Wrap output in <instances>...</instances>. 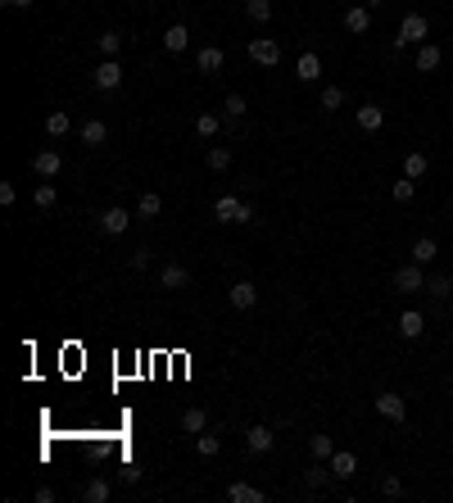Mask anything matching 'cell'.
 <instances>
[{
    "label": "cell",
    "mask_w": 453,
    "mask_h": 503,
    "mask_svg": "<svg viewBox=\"0 0 453 503\" xmlns=\"http://www.w3.org/2000/svg\"><path fill=\"white\" fill-rule=\"evenodd\" d=\"M195 64H200V73H218V68L226 64V55H222V45H204L200 55H195Z\"/></svg>",
    "instance_id": "ac0fdd59"
},
{
    "label": "cell",
    "mask_w": 453,
    "mask_h": 503,
    "mask_svg": "<svg viewBox=\"0 0 453 503\" xmlns=\"http://www.w3.org/2000/svg\"><path fill=\"white\" fill-rule=\"evenodd\" d=\"M159 213H163V195L159 191H145L136 204V218H159Z\"/></svg>",
    "instance_id": "603a6c76"
},
{
    "label": "cell",
    "mask_w": 453,
    "mask_h": 503,
    "mask_svg": "<svg viewBox=\"0 0 453 503\" xmlns=\"http://www.w3.org/2000/svg\"><path fill=\"white\" fill-rule=\"evenodd\" d=\"M226 299H231V308H240V313H245V308L259 304V286H254V281H236L231 290H226Z\"/></svg>",
    "instance_id": "52a82bcc"
},
{
    "label": "cell",
    "mask_w": 453,
    "mask_h": 503,
    "mask_svg": "<svg viewBox=\"0 0 453 503\" xmlns=\"http://www.w3.org/2000/svg\"><path fill=\"white\" fill-rule=\"evenodd\" d=\"M390 195H394V204H408V200L417 195V186H412V177H403V182H394V186H390Z\"/></svg>",
    "instance_id": "8d00e7d4"
},
{
    "label": "cell",
    "mask_w": 453,
    "mask_h": 503,
    "mask_svg": "<svg viewBox=\"0 0 453 503\" xmlns=\"http://www.w3.org/2000/svg\"><path fill=\"white\" fill-rule=\"evenodd\" d=\"M331 471H335V481H349V476L358 471V458L349 453V449H335L331 453Z\"/></svg>",
    "instance_id": "4fadbf2b"
},
{
    "label": "cell",
    "mask_w": 453,
    "mask_h": 503,
    "mask_svg": "<svg viewBox=\"0 0 453 503\" xmlns=\"http://www.w3.org/2000/svg\"><path fill=\"white\" fill-rule=\"evenodd\" d=\"M367 5H386V0H367Z\"/></svg>",
    "instance_id": "f6af8a7d"
},
{
    "label": "cell",
    "mask_w": 453,
    "mask_h": 503,
    "mask_svg": "<svg viewBox=\"0 0 453 503\" xmlns=\"http://www.w3.org/2000/svg\"><path fill=\"white\" fill-rule=\"evenodd\" d=\"M226 499L231 503H263L268 494H263L259 485H249V481H236V485H226Z\"/></svg>",
    "instance_id": "8fae6325"
},
{
    "label": "cell",
    "mask_w": 453,
    "mask_h": 503,
    "mask_svg": "<svg viewBox=\"0 0 453 503\" xmlns=\"http://www.w3.org/2000/svg\"><path fill=\"white\" fill-rule=\"evenodd\" d=\"M377 413L386 417V422H403V417H408V404H403V394L386 390V394H377Z\"/></svg>",
    "instance_id": "8992f818"
},
{
    "label": "cell",
    "mask_w": 453,
    "mask_h": 503,
    "mask_svg": "<svg viewBox=\"0 0 453 503\" xmlns=\"http://www.w3.org/2000/svg\"><path fill=\"white\" fill-rule=\"evenodd\" d=\"M54 200H59V191H54V186H36L32 204H36V208H54Z\"/></svg>",
    "instance_id": "f35d334b"
},
{
    "label": "cell",
    "mask_w": 453,
    "mask_h": 503,
    "mask_svg": "<svg viewBox=\"0 0 453 503\" xmlns=\"http://www.w3.org/2000/svg\"><path fill=\"white\" fill-rule=\"evenodd\" d=\"M440 59H444L440 45L421 41V45H417V59H412V64H417V73H431V68H440Z\"/></svg>",
    "instance_id": "5bb4252c"
},
{
    "label": "cell",
    "mask_w": 453,
    "mask_h": 503,
    "mask_svg": "<svg viewBox=\"0 0 453 503\" xmlns=\"http://www.w3.org/2000/svg\"><path fill=\"white\" fill-rule=\"evenodd\" d=\"M295 77H299V82H317V77H322V59H317L313 50H304L299 64H295Z\"/></svg>",
    "instance_id": "9a60e30c"
},
{
    "label": "cell",
    "mask_w": 453,
    "mask_h": 503,
    "mask_svg": "<svg viewBox=\"0 0 453 503\" xmlns=\"http://www.w3.org/2000/svg\"><path fill=\"white\" fill-rule=\"evenodd\" d=\"M131 268H136V272H140V268H150V250H136V254H131Z\"/></svg>",
    "instance_id": "b9f144b4"
},
{
    "label": "cell",
    "mask_w": 453,
    "mask_h": 503,
    "mask_svg": "<svg viewBox=\"0 0 453 503\" xmlns=\"http://www.w3.org/2000/svg\"><path fill=\"white\" fill-rule=\"evenodd\" d=\"M322 109H326V114L345 109V91H340V87H326V91H322Z\"/></svg>",
    "instance_id": "d590c367"
},
{
    "label": "cell",
    "mask_w": 453,
    "mask_h": 503,
    "mask_svg": "<svg viewBox=\"0 0 453 503\" xmlns=\"http://www.w3.org/2000/svg\"><path fill=\"white\" fill-rule=\"evenodd\" d=\"M5 5H10V10H28V5H32V0H5Z\"/></svg>",
    "instance_id": "ee69618b"
},
{
    "label": "cell",
    "mask_w": 453,
    "mask_h": 503,
    "mask_svg": "<svg viewBox=\"0 0 453 503\" xmlns=\"http://www.w3.org/2000/svg\"><path fill=\"white\" fill-rule=\"evenodd\" d=\"M68 127H73V118H68L64 109H54L50 118H45V131H50V136H68Z\"/></svg>",
    "instance_id": "f546056e"
},
{
    "label": "cell",
    "mask_w": 453,
    "mask_h": 503,
    "mask_svg": "<svg viewBox=\"0 0 453 503\" xmlns=\"http://www.w3.org/2000/svg\"><path fill=\"white\" fill-rule=\"evenodd\" d=\"M100 91H118L123 87V64L118 59H100V68H96V77H91Z\"/></svg>",
    "instance_id": "5b68a950"
},
{
    "label": "cell",
    "mask_w": 453,
    "mask_h": 503,
    "mask_svg": "<svg viewBox=\"0 0 453 503\" xmlns=\"http://www.w3.org/2000/svg\"><path fill=\"white\" fill-rule=\"evenodd\" d=\"M145 5H159V0H145Z\"/></svg>",
    "instance_id": "bcb514c9"
},
{
    "label": "cell",
    "mask_w": 453,
    "mask_h": 503,
    "mask_svg": "<svg viewBox=\"0 0 453 503\" xmlns=\"http://www.w3.org/2000/svg\"><path fill=\"white\" fill-rule=\"evenodd\" d=\"M222 114H226V118H245V96H226L222 100Z\"/></svg>",
    "instance_id": "74e56055"
},
{
    "label": "cell",
    "mask_w": 453,
    "mask_h": 503,
    "mask_svg": "<svg viewBox=\"0 0 453 503\" xmlns=\"http://www.w3.org/2000/svg\"><path fill=\"white\" fill-rule=\"evenodd\" d=\"M249 59L263 64V68H272L281 59V41H272V36H254V41H249Z\"/></svg>",
    "instance_id": "277c9868"
},
{
    "label": "cell",
    "mask_w": 453,
    "mask_h": 503,
    "mask_svg": "<svg viewBox=\"0 0 453 503\" xmlns=\"http://www.w3.org/2000/svg\"><path fill=\"white\" fill-rule=\"evenodd\" d=\"M354 118H358V127H363V131H377L381 122H386V114H381V105H358Z\"/></svg>",
    "instance_id": "ffe728a7"
},
{
    "label": "cell",
    "mask_w": 453,
    "mask_h": 503,
    "mask_svg": "<svg viewBox=\"0 0 453 503\" xmlns=\"http://www.w3.org/2000/svg\"><path fill=\"white\" fill-rule=\"evenodd\" d=\"M308 453H313V458H322V462H331L335 440H331V436H313V440H308Z\"/></svg>",
    "instance_id": "83f0119b"
},
{
    "label": "cell",
    "mask_w": 453,
    "mask_h": 503,
    "mask_svg": "<svg viewBox=\"0 0 453 503\" xmlns=\"http://www.w3.org/2000/svg\"><path fill=\"white\" fill-rule=\"evenodd\" d=\"M403 177H412V182L426 177V154H421V150H412L408 159H403Z\"/></svg>",
    "instance_id": "f1b7e54d"
},
{
    "label": "cell",
    "mask_w": 453,
    "mask_h": 503,
    "mask_svg": "<svg viewBox=\"0 0 453 503\" xmlns=\"http://www.w3.org/2000/svg\"><path fill=\"white\" fill-rule=\"evenodd\" d=\"M163 45H168V50H173V55H182L186 45H191V32H186L182 23H173V28H168V32H163Z\"/></svg>",
    "instance_id": "cb8c5ba5"
},
{
    "label": "cell",
    "mask_w": 453,
    "mask_h": 503,
    "mask_svg": "<svg viewBox=\"0 0 453 503\" xmlns=\"http://www.w3.org/2000/svg\"><path fill=\"white\" fill-rule=\"evenodd\" d=\"M345 28L354 36H363L367 28H372V5H349V10H345Z\"/></svg>",
    "instance_id": "9c48e42d"
},
{
    "label": "cell",
    "mask_w": 453,
    "mask_h": 503,
    "mask_svg": "<svg viewBox=\"0 0 453 503\" xmlns=\"http://www.w3.org/2000/svg\"><path fill=\"white\" fill-rule=\"evenodd\" d=\"M245 445H249V453H268V449L277 445V436H272V427H249Z\"/></svg>",
    "instance_id": "7c38bea8"
},
{
    "label": "cell",
    "mask_w": 453,
    "mask_h": 503,
    "mask_svg": "<svg viewBox=\"0 0 453 503\" xmlns=\"http://www.w3.org/2000/svg\"><path fill=\"white\" fill-rule=\"evenodd\" d=\"M159 286L163 290H186V286H191V272H186L182 263H168V268L159 272Z\"/></svg>",
    "instance_id": "30bf717a"
},
{
    "label": "cell",
    "mask_w": 453,
    "mask_h": 503,
    "mask_svg": "<svg viewBox=\"0 0 453 503\" xmlns=\"http://www.w3.org/2000/svg\"><path fill=\"white\" fill-rule=\"evenodd\" d=\"M218 449H222V440H218V436H209V431H200V436H195V453H204V458H213Z\"/></svg>",
    "instance_id": "1f68e13d"
},
{
    "label": "cell",
    "mask_w": 453,
    "mask_h": 503,
    "mask_svg": "<svg viewBox=\"0 0 453 503\" xmlns=\"http://www.w3.org/2000/svg\"><path fill=\"white\" fill-rule=\"evenodd\" d=\"M109 494H114V490H109L105 476H100V481H87V485H82V499H87V503H105Z\"/></svg>",
    "instance_id": "484cf974"
},
{
    "label": "cell",
    "mask_w": 453,
    "mask_h": 503,
    "mask_svg": "<svg viewBox=\"0 0 453 503\" xmlns=\"http://www.w3.org/2000/svg\"><path fill=\"white\" fill-rule=\"evenodd\" d=\"M54 499H59V494H54L50 485H41V490H36V503H54Z\"/></svg>",
    "instance_id": "7bdbcfd3"
},
{
    "label": "cell",
    "mask_w": 453,
    "mask_h": 503,
    "mask_svg": "<svg viewBox=\"0 0 453 503\" xmlns=\"http://www.w3.org/2000/svg\"><path fill=\"white\" fill-rule=\"evenodd\" d=\"M426 14H403V23H399V36H394V50H403V45H421L426 41Z\"/></svg>",
    "instance_id": "6da1fadb"
},
{
    "label": "cell",
    "mask_w": 453,
    "mask_h": 503,
    "mask_svg": "<svg viewBox=\"0 0 453 503\" xmlns=\"http://www.w3.org/2000/svg\"><path fill=\"white\" fill-rule=\"evenodd\" d=\"M245 14L254 23H268L272 19V0H245Z\"/></svg>",
    "instance_id": "d6a6232c"
},
{
    "label": "cell",
    "mask_w": 453,
    "mask_h": 503,
    "mask_svg": "<svg viewBox=\"0 0 453 503\" xmlns=\"http://www.w3.org/2000/svg\"><path fill=\"white\" fill-rule=\"evenodd\" d=\"M209 168H213V173H226V168H231V154H226V145H209Z\"/></svg>",
    "instance_id": "4dcf8cb0"
},
{
    "label": "cell",
    "mask_w": 453,
    "mask_h": 503,
    "mask_svg": "<svg viewBox=\"0 0 453 503\" xmlns=\"http://www.w3.org/2000/svg\"><path fill=\"white\" fill-rule=\"evenodd\" d=\"M32 168H36V177H59L64 159H59V150H41V154L32 159Z\"/></svg>",
    "instance_id": "2e32d148"
},
{
    "label": "cell",
    "mask_w": 453,
    "mask_h": 503,
    "mask_svg": "<svg viewBox=\"0 0 453 503\" xmlns=\"http://www.w3.org/2000/svg\"><path fill=\"white\" fill-rule=\"evenodd\" d=\"M426 290H431L435 299H444V295H453V281L444 272H435V277H426Z\"/></svg>",
    "instance_id": "e575fe53"
},
{
    "label": "cell",
    "mask_w": 453,
    "mask_h": 503,
    "mask_svg": "<svg viewBox=\"0 0 453 503\" xmlns=\"http://www.w3.org/2000/svg\"><path fill=\"white\" fill-rule=\"evenodd\" d=\"M421 331H426V317H421L417 308H408V313H399V336H403V340H417Z\"/></svg>",
    "instance_id": "e0dca14e"
},
{
    "label": "cell",
    "mask_w": 453,
    "mask_h": 503,
    "mask_svg": "<svg viewBox=\"0 0 453 503\" xmlns=\"http://www.w3.org/2000/svg\"><path fill=\"white\" fill-rule=\"evenodd\" d=\"M118 50H123V32H100V55L114 59Z\"/></svg>",
    "instance_id": "836d02e7"
},
{
    "label": "cell",
    "mask_w": 453,
    "mask_h": 503,
    "mask_svg": "<svg viewBox=\"0 0 453 503\" xmlns=\"http://www.w3.org/2000/svg\"><path fill=\"white\" fill-rule=\"evenodd\" d=\"M390 286H394V290H403V295H412V290H426V272H421V263H403L399 272L390 277Z\"/></svg>",
    "instance_id": "3957f363"
},
{
    "label": "cell",
    "mask_w": 453,
    "mask_h": 503,
    "mask_svg": "<svg viewBox=\"0 0 453 503\" xmlns=\"http://www.w3.org/2000/svg\"><path fill=\"white\" fill-rule=\"evenodd\" d=\"M100 227H105L109 236H123V231L131 227V213H127V208H118V204H114V208H105V213H100Z\"/></svg>",
    "instance_id": "ba28073f"
},
{
    "label": "cell",
    "mask_w": 453,
    "mask_h": 503,
    "mask_svg": "<svg viewBox=\"0 0 453 503\" xmlns=\"http://www.w3.org/2000/svg\"><path fill=\"white\" fill-rule=\"evenodd\" d=\"M14 200H19V191H14V182H0V204L10 208V204H14Z\"/></svg>",
    "instance_id": "60d3db41"
},
{
    "label": "cell",
    "mask_w": 453,
    "mask_h": 503,
    "mask_svg": "<svg viewBox=\"0 0 453 503\" xmlns=\"http://www.w3.org/2000/svg\"><path fill=\"white\" fill-rule=\"evenodd\" d=\"M195 131H200L204 141H213L218 131H222V114H200V118H195Z\"/></svg>",
    "instance_id": "d4e9b609"
},
{
    "label": "cell",
    "mask_w": 453,
    "mask_h": 503,
    "mask_svg": "<svg viewBox=\"0 0 453 503\" xmlns=\"http://www.w3.org/2000/svg\"><path fill=\"white\" fill-rule=\"evenodd\" d=\"M449 204H453V195H449Z\"/></svg>",
    "instance_id": "7dc6e473"
},
{
    "label": "cell",
    "mask_w": 453,
    "mask_h": 503,
    "mask_svg": "<svg viewBox=\"0 0 453 503\" xmlns=\"http://www.w3.org/2000/svg\"><path fill=\"white\" fill-rule=\"evenodd\" d=\"M213 218L218 222H249V218H254V208H249L245 200H236V195H222L213 204Z\"/></svg>",
    "instance_id": "7a4b0ae2"
},
{
    "label": "cell",
    "mask_w": 453,
    "mask_h": 503,
    "mask_svg": "<svg viewBox=\"0 0 453 503\" xmlns=\"http://www.w3.org/2000/svg\"><path fill=\"white\" fill-rule=\"evenodd\" d=\"M109 141V127L100 118H87L82 122V145H105Z\"/></svg>",
    "instance_id": "44dd1931"
},
{
    "label": "cell",
    "mask_w": 453,
    "mask_h": 503,
    "mask_svg": "<svg viewBox=\"0 0 453 503\" xmlns=\"http://www.w3.org/2000/svg\"><path fill=\"white\" fill-rule=\"evenodd\" d=\"M182 431H186V436L209 431V413H204V408H186V413H182Z\"/></svg>",
    "instance_id": "d6986e66"
},
{
    "label": "cell",
    "mask_w": 453,
    "mask_h": 503,
    "mask_svg": "<svg viewBox=\"0 0 453 503\" xmlns=\"http://www.w3.org/2000/svg\"><path fill=\"white\" fill-rule=\"evenodd\" d=\"M331 476H335V471L322 467V458H317L313 471H304V490H326V485H331Z\"/></svg>",
    "instance_id": "7402d4cb"
},
{
    "label": "cell",
    "mask_w": 453,
    "mask_h": 503,
    "mask_svg": "<svg viewBox=\"0 0 453 503\" xmlns=\"http://www.w3.org/2000/svg\"><path fill=\"white\" fill-rule=\"evenodd\" d=\"M381 494H386V499H399V494H403V481H399V476H386V481H381Z\"/></svg>",
    "instance_id": "ab89813d"
},
{
    "label": "cell",
    "mask_w": 453,
    "mask_h": 503,
    "mask_svg": "<svg viewBox=\"0 0 453 503\" xmlns=\"http://www.w3.org/2000/svg\"><path fill=\"white\" fill-rule=\"evenodd\" d=\"M435 254H440V245H435V241H431V236H421V241H417V245H412V263H421V268H426V263H431V259H435Z\"/></svg>",
    "instance_id": "4316f807"
}]
</instances>
